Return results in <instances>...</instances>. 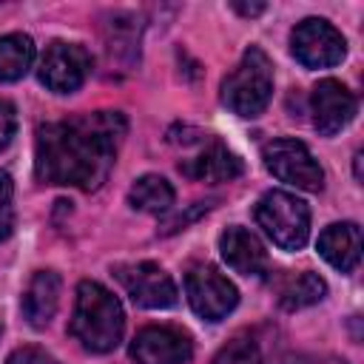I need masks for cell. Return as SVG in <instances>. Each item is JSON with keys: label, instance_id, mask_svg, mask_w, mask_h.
Instances as JSON below:
<instances>
[{"label": "cell", "instance_id": "6da1fadb", "mask_svg": "<svg viewBox=\"0 0 364 364\" xmlns=\"http://www.w3.org/2000/svg\"><path fill=\"white\" fill-rule=\"evenodd\" d=\"M122 136L125 119L117 111H97L80 119L40 125L34 171L48 185L94 191L105 182Z\"/></svg>", "mask_w": 364, "mask_h": 364}, {"label": "cell", "instance_id": "7a4b0ae2", "mask_svg": "<svg viewBox=\"0 0 364 364\" xmlns=\"http://www.w3.org/2000/svg\"><path fill=\"white\" fill-rule=\"evenodd\" d=\"M122 330H125V313L117 296L100 282L91 279L80 282L68 333L88 353H111L122 341Z\"/></svg>", "mask_w": 364, "mask_h": 364}, {"label": "cell", "instance_id": "3957f363", "mask_svg": "<svg viewBox=\"0 0 364 364\" xmlns=\"http://www.w3.org/2000/svg\"><path fill=\"white\" fill-rule=\"evenodd\" d=\"M270 97H273V65H270V57L259 46H250L242 54L239 65L222 80V102L236 117L253 119L267 108Z\"/></svg>", "mask_w": 364, "mask_h": 364}, {"label": "cell", "instance_id": "277c9868", "mask_svg": "<svg viewBox=\"0 0 364 364\" xmlns=\"http://www.w3.org/2000/svg\"><path fill=\"white\" fill-rule=\"evenodd\" d=\"M256 222L282 250H301L310 236V208L287 191H267L256 202Z\"/></svg>", "mask_w": 364, "mask_h": 364}, {"label": "cell", "instance_id": "5b68a950", "mask_svg": "<svg viewBox=\"0 0 364 364\" xmlns=\"http://www.w3.org/2000/svg\"><path fill=\"white\" fill-rule=\"evenodd\" d=\"M262 159H264V168L276 179H282V182H287V185H293L299 191L316 193V191L324 188L321 165L316 162L310 148L304 142H299V139H287L284 136V139L267 142L264 151H262Z\"/></svg>", "mask_w": 364, "mask_h": 364}, {"label": "cell", "instance_id": "8992f818", "mask_svg": "<svg viewBox=\"0 0 364 364\" xmlns=\"http://www.w3.org/2000/svg\"><path fill=\"white\" fill-rule=\"evenodd\" d=\"M290 48L304 68H330L338 65L347 54V43L341 31L321 17L301 20L290 34Z\"/></svg>", "mask_w": 364, "mask_h": 364}, {"label": "cell", "instance_id": "52a82bcc", "mask_svg": "<svg viewBox=\"0 0 364 364\" xmlns=\"http://www.w3.org/2000/svg\"><path fill=\"white\" fill-rule=\"evenodd\" d=\"M114 276L119 279L122 290L131 296L134 304L148 310H165L176 304V284L156 262H128L117 264Z\"/></svg>", "mask_w": 364, "mask_h": 364}, {"label": "cell", "instance_id": "ba28073f", "mask_svg": "<svg viewBox=\"0 0 364 364\" xmlns=\"http://www.w3.org/2000/svg\"><path fill=\"white\" fill-rule=\"evenodd\" d=\"M185 293L193 313L205 321H222L239 301L233 282H228L216 267L196 264L185 276Z\"/></svg>", "mask_w": 364, "mask_h": 364}, {"label": "cell", "instance_id": "9c48e42d", "mask_svg": "<svg viewBox=\"0 0 364 364\" xmlns=\"http://www.w3.org/2000/svg\"><path fill=\"white\" fill-rule=\"evenodd\" d=\"M91 71V57L77 43H51L40 60V82L54 94H74Z\"/></svg>", "mask_w": 364, "mask_h": 364}, {"label": "cell", "instance_id": "30bf717a", "mask_svg": "<svg viewBox=\"0 0 364 364\" xmlns=\"http://www.w3.org/2000/svg\"><path fill=\"white\" fill-rule=\"evenodd\" d=\"M191 355V336L176 327H142L131 341V358L136 364H188Z\"/></svg>", "mask_w": 364, "mask_h": 364}, {"label": "cell", "instance_id": "8fae6325", "mask_svg": "<svg viewBox=\"0 0 364 364\" xmlns=\"http://www.w3.org/2000/svg\"><path fill=\"white\" fill-rule=\"evenodd\" d=\"M310 111H313V125L321 136H333L341 128H347L358 111L355 97L341 85L338 80H321L313 88L310 97Z\"/></svg>", "mask_w": 364, "mask_h": 364}, {"label": "cell", "instance_id": "7c38bea8", "mask_svg": "<svg viewBox=\"0 0 364 364\" xmlns=\"http://www.w3.org/2000/svg\"><path fill=\"white\" fill-rule=\"evenodd\" d=\"M219 250L222 259L228 262V267H233L242 276H264L267 273V250L264 245L245 228L233 225L219 236Z\"/></svg>", "mask_w": 364, "mask_h": 364}, {"label": "cell", "instance_id": "4fadbf2b", "mask_svg": "<svg viewBox=\"0 0 364 364\" xmlns=\"http://www.w3.org/2000/svg\"><path fill=\"white\" fill-rule=\"evenodd\" d=\"M179 171L199 182H230L242 173V159L233 151H228L222 142L210 139L191 159H182Z\"/></svg>", "mask_w": 364, "mask_h": 364}, {"label": "cell", "instance_id": "5bb4252c", "mask_svg": "<svg viewBox=\"0 0 364 364\" xmlns=\"http://www.w3.org/2000/svg\"><path fill=\"white\" fill-rule=\"evenodd\" d=\"M318 253L341 273L355 270L361 259V228L355 222H336L318 233Z\"/></svg>", "mask_w": 364, "mask_h": 364}, {"label": "cell", "instance_id": "9a60e30c", "mask_svg": "<svg viewBox=\"0 0 364 364\" xmlns=\"http://www.w3.org/2000/svg\"><path fill=\"white\" fill-rule=\"evenodd\" d=\"M60 276L54 270H37L23 293V316L34 330L48 327L60 307Z\"/></svg>", "mask_w": 364, "mask_h": 364}, {"label": "cell", "instance_id": "2e32d148", "mask_svg": "<svg viewBox=\"0 0 364 364\" xmlns=\"http://www.w3.org/2000/svg\"><path fill=\"white\" fill-rule=\"evenodd\" d=\"M34 63V40L28 34H6L0 37V82H17L28 74Z\"/></svg>", "mask_w": 364, "mask_h": 364}, {"label": "cell", "instance_id": "e0dca14e", "mask_svg": "<svg viewBox=\"0 0 364 364\" xmlns=\"http://www.w3.org/2000/svg\"><path fill=\"white\" fill-rule=\"evenodd\" d=\"M128 202L134 210H142V213H165L173 205V188L165 176L145 173L131 185Z\"/></svg>", "mask_w": 364, "mask_h": 364}, {"label": "cell", "instance_id": "ac0fdd59", "mask_svg": "<svg viewBox=\"0 0 364 364\" xmlns=\"http://www.w3.org/2000/svg\"><path fill=\"white\" fill-rule=\"evenodd\" d=\"M324 293H327L324 279L316 276V273H310V270H304V273L290 276V279L282 284V290H279V304H282L284 310H301V307H310V304L321 301Z\"/></svg>", "mask_w": 364, "mask_h": 364}, {"label": "cell", "instance_id": "d6986e66", "mask_svg": "<svg viewBox=\"0 0 364 364\" xmlns=\"http://www.w3.org/2000/svg\"><path fill=\"white\" fill-rule=\"evenodd\" d=\"M213 364H262V350L250 336H236L213 355Z\"/></svg>", "mask_w": 364, "mask_h": 364}, {"label": "cell", "instance_id": "ffe728a7", "mask_svg": "<svg viewBox=\"0 0 364 364\" xmlns=\"http://www.w3.org/2000/svg\"><path fill=\"white\" fill-rule=\"evenodd\" d=\"M14 228V185L6 171H0V242Z\"/></svg>", "mask_w": 364, "mask_h": 364}, {"label": "cell", "instance_id": "44dd1931", "mask_svg": "<svg viewBox=\"0 0 364 364\" xmlns=\"http://www.w3.org/2000/svg\"><path fill=\"white\" fill-rule=\"evenodd\" d=\"M6 364H57V358H54L48 350L28 344V347H17V350L6 358Z\"/></svg>", "mask_w": 364, "mask_h": 364}, {"label": "cell", "instance_id": "7402d4cb", "mask_svg": "<svg viewBox=\"0 0 364 364\" xmlns=\"http://www.w3.org/2000/svg\"><path fill=\"white\" fill-rule=\"evenodd\" d=\"M14 131H17V111H14L11 102L0 100V151L11 142Z\"/></svg>", "mask_w": 364, "mask_h": 364}, {"label": "cell", "instance_id": "603a6c76", "mask_svg": "<svg viewBox=\"0 0 364 364\" xmlns=\"http://www.w3.org/2000/svg\"><path fill=\"white\" fill-rule=\"evenodd\" d=\"M233 9L239 14H245V17H256V14L264 11V3H233Z\"/></svg>", "mask_w": 364, "mask_h": 364}, {"label": "cell", "instance_id": "cb8c5ba5", "mask_svg": "<svg viewBox=\"0 0 364 364\" xmlns=\"http://www.w3.org/2000/svg\"><path fill=\"white\" fill-rule=\"evenodd\" d=\"M355 176L361 179V154H355Z\"/></svg>", "mask_w": 364, "mask_h": 364}, {"label": "cell", "instance_id": "d4e9b609", "mask_svg": "<svg viewBox=\"0 0 364 364\" xmlns=\"http://www.w3.org/2000/svg\"><path fill=\"white\" fill-rule=\"evenodd\" d=\"M333 364H338V361H333ZM341 364H344V361H341Z\"/></svg>", "mask_w": 364, "mask_h": 364}]
</instances>
